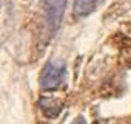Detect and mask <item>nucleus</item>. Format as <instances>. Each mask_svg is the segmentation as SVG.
Wrapping results in <instances>:
<instances>
[{
  "instance_id": "nucleus-1",
  "label": "nucleus",
  "mask_w": 131,
  "mask_h": 124,
  "mask_svg": "<svg viewBox=\"0 0 131 124\" xmlns=\"http://www.w3.org/2000/svg\"><path fill=\"white\" fill-rule=\"evenodd\" d=\"M65 76V64L60 60H49L40 75V88L45 92H52L59 88Z\"/></svg>"
},
{
  "instance_id": "nucleus-5",
  "label": "nucleus",
  "mask_w": 131,
  "mask_h": 124,
  "mask_svg": "<svg viewBox=\"0 0 131 124\" xmlns=\"http://www.w3.org/2000/svg\"><path fill=\"white\" fill-rule=\"evenodd\" d=\"M71 124H86V121H85V118H83V116H77Z\"/></svg>"
},
{
  "instance_id": "nucleus-4",
  "label": "nucleus",
  "mask_w": 131,
  "mask_h": 124,
  "mask_svg": "<svg viewBox=\"0 0 131 124\" xmlns=\"http://www.w3.org/2000/svg\"><path fill=\"white\" fill-rule=\"evenodd\" d=\"M39 109L42 110V113L48 118H56L62 109H63V104L60 99H52V98H45L42 96L39 99Z\"/></svg>"
},
{
  "instance_id": "nucleus-2",
  "label": "nucleus",
  "mask_w": 131,
  "mask_h": 124,
  "mask_svg": "<svg viewBox=\"0 0 131 124\" xmlns=\"http://www.w3.org/2000/svg\"><path fill=\"white\" fill-rule=\"evenodd\" d=\"M68 0H43V6H45V13H46V20L49 25L51 31H57L60 23H62V17L65 13V6H67Z\"/></svg>"
},
{
  "instance_id": "nucleus-3",
  "label": "nucleus",
  "mask_w": 131,
  "mask_h": 124,
  "mask_svg": "<svg viewBox=\"0 0 131 124\" xmlns=\"http://www.w3.org/2000/svg\"><path fill=\"white\" fill-rule=\"evenodd\" d=\"M105 0H76L74 2V8H73V14L79 19L86 17L90 14H93Z\"/></svg>"
}]
</instances>
